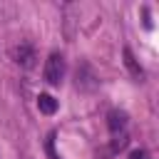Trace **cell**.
I'll return each mask as SVG.
<instances>
[{"label": "cell", "instance_id": "6", "mask_svg": "<svg viewBox=\"0 0 159 159\" xmlns=\"http://www.w3.org/2000/svg\"><path fill=\"white\" fill-rule=\"evenodd\" d=\"M129 159H144V152H142V149H134V152L129 154Z\"/></svg>", "mask_w": 159, "mask_h": 159}, {"label": "cell", "instance_id": "5", "mask_svg": "<svg viewBox=\"0 0 159 159\" xmlns=\"http://www.w3.org/2000/svg\"><path fill=\"white\" fill-rule=\"evenodd\" d=\"M124 57H127V67H129L137 77H142V70L137 67V62H134V57H132V52H129V50H124Z\"/></svg>", "mask_w": 159, "mask_h": 159}, {"label": "cell", "instance_id": "2", "mask_svg": "<svg viewBox=\"0 0 159 159\" xmlns=\"http://www.w3.org/2000/svg\"><path fill=\"white\" fill-rule=\"evenodd\" d=\"M10 57H12V62L20 65V67H32V62H35V50H32L27 42H20V45L10 47Z\"/></svg>", "mask_w": 159, "mask_h": 159}, {"label": "cell", "instance_id": "1", "mask_svg": "<svg viewBox=\"0 0 159 159\" xmlns=\"http://www.w3.org/2000/svg\"><path fill=\"white\" fill-rule=\"evenodd\" d=\"M62 77H65V60H62L60 52H52L45 62V80L50 84H60Z\"/></svg>", "mask_w": 159, "mask_h": 159}, {"label": "cell", "instance_id": "3", "mask_svg": "<svg viewBox=\"0 0 159 159\" xmlns=\"http://www.w3.org/2000/svg\"><path fill=\"white\" fill-rule=\"evenodd\" d=\"M107 127H109L112 134L124 132V127H127V112H122V109H112V112L107 114Z\"/></svg>", "mask_w": 159, "mask_h": 159}, {"label": "cell", "instance_id": "4", "mask_svg": "<svg viewBox=\"0 0 159 159\" xmlns=\"http://www.w3.org/2000/svg\"><path fill=\"white\" fill-rule=\"evenodd\" d=\"M37 107H40L42 114H55V109H57V99H55L52 94L42 92V94L37 97Z\"/></svg>", "mask_w": 159, "mask_h": 159}]
</instances>
